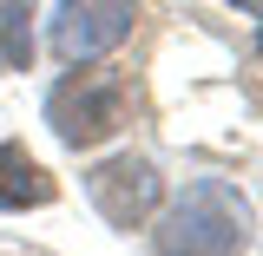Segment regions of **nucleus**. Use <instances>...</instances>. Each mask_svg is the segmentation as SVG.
Returning <instances> with one entry per match:
<instances>
[{"label":"nucleus","mask_w":263,"mask_h":256,"mask_svg":"<svg viewBox=\"0 0 263 256\" xmlns=\"http://www.w3.org/2000/svg\"><path fill=\"white\" fill-rule=\"evenodd\" d=\"M158 256H243L250 250V197L224 178H197L152 230Z\"/></svg>","instance_id":"nucleus-1"},{"label":"nucleus","mask_w":263,"mask_h":256,"mask_svg":"<svg viewBox=\"0 0 263 256\" xmlns=\"http://www.w3.org/2000/svg\"><path fill=\"white\" fill-rule=\"evenodd\" d=\"M132 27H138V0H60L46 40L66 66H92L105 53H119Z\"/></svg>","instance_id":"nucleus-3"},{"label":"nucleus","mask_w":263,"mask_h":256,"mask_svg":"<svg viewBox=\"0 0 263 256\" xmlns=\"http://www.w3.org/2000/svg\"><path fill=\"white\" fill-rule=\"evenodd\" d=\"M230 7H243V13H263V0H230Z\"/></svg>","instance_id":"nucleus-7"},{"label":"nucleus","mask_w":263,"mask_h":256,"mask_svg":"<svg viewBox=\"0 0 263 256\" xmlns=\"http://www.w3.org/2000/svg\"><path fill=\"white\" fill-rule=\"evenodd\" d=\"M86 197H92V210L112 230H145L164 210V171L152 158L119 151V158H105L92 178H86Z\"/></svg>","instance_id":"nucleus-4"},{"label":"nucleus","mask_w":263,"mask_h":256,"mask_svg":"<svg viewBox=\"0 0 263 256\" xmlns=\"http://www.w3.org/2000/svg\"><path fill=\"white\" fill-rule=\"evenodd\" d=\"M60 197V178L33 158L27 145H0V210H46Z\"/></svg>","instance_id":"nucleus-5"},{"label":"nucleus","mask_w":263,"mask_h":256,"mask_svg":"<svg viewBox=\"0 0 263 256\" xmlns=\"http://www.w3.org/2000/svg\"><path fill=\"white\" fill-rule=\"evenodd\" d=\"M46 125L66 151H92L125 125V79L112 72H66L46 92Z\"/></svg>","instance_id":"nucleus-2"},{"label":"nucleus","mask_w":263,"mask_h":256,"mask_svg":"<svg viewBox=\"0 0 263 256\" xmlns=\"http://www.w3.org/2000/svg\"><path fill=\"white\" fill-rule=\"evenodd\" d=\"M257 53H263V27H257Z\"/></svg>","instance_id":"nucleus-8"},{"label":"nucleus","mask_w":263,"mask_h":256,"mask_svg":"<svg viewBox=\"0 0 263 256\" xmlns=\"http://www.w3.org/2000/svg\"><path fill=\"white\" fill-rule=\"evenodd\" d=\"M33 13H40V0H0V66L7 72L33 66Z\"/></svg>","instance_id":"nucleus-6"}]
</instances>
